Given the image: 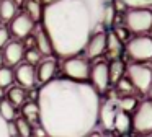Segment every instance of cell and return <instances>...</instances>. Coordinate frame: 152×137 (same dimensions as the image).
Here are the masks:
<instances>
[{"mask_svg": "<svg viewBox=\"0 0 152 137\" xmlns=\"http://www.w3.org/2000/svg\"><path fill=\"white\" fill-rule=\"evenodd\" d=\"M36 103L48 137H87L98 124L102 101L87 82L53 78L39 88Z\"/></svg>", "mask_w": 152, "mask_h": 137, "instance_id": "6da1fadb", "label": "cell"}, {"mask_svg": "<svg viewBox=\"0 0 152 137\" xmlns=\"http://www.w3.org/2000/svg\"><path fill=\"white\" fill-rule=\"evenodd\" d=\"M103 0H57L43 8L44 31L53 51L61 57H74L85 51L95 33L103 31Z\"/></svg>", "mask_w": 152, "mask_h": 137, "instance_id": "7a4b0ae2", "label": "cell"}, {"mask_svg": "<svg viewBox=\"0 0 152 137\" xmlns=\"http://www.w3.org/2000/svg\"><path fill=\"white\" fill-rule=\"evenodd\" d=\"M124 25L131 33L137 36L152 29V10L151 8H129L124 15Z\"/></svg>", "mask_w": 152, "mask_h": 137, "instance_id": "3957f363", "label": "cell"}, {"mask_svg": "<svg viewBox=\"0 0 152 137\" xmlns=\"http://www.w3.org/2000/svg\"><path fill=\"white\" fill-rule=\"evenodd\" d=\"M126 72H128V80L131 82L134 90L141 91V93H147L152 85V68L145 64L134 62V64L128 65Z\"/></svg>", "mask_w": 152, "mask_h": 137, "instance_id": "277c9868", "label": "cell"}, {"mask_svg": "<svg viewBox=\"0 0 152 137\" xmlns=\"http://www.w3.org/2000/svg\"><path fill=\"white\" fill-rule=\"evenodd\" d=\"M126 52L134 62H147L152 59V38L151 36H136V38L129 39L126 44Z\"/></svg>", "mask_w": 152, "mask_h": 137, "instance_id": "5b68a950", "label": "cell"}, {"mask_svg": "<svg viewBox=\"0 0 152 137\" xmlns=\"http://www.w3.org/2000/svg\"><path fill=\"white\" fill-rule=\"evenodd\" d=\"M64 74L66 78L69 80H75V82H87L90 78V64L87 59L74 55V57H67L64 60Z\"/></svg>", "mask_w": 152, "mask_h": 137, "instance_id": "8992f818", "label": "cell"}, {"mask_svg": "<svg viewBox=\"0 0 152 137\" xmlns=\"http://www.w3.org/2000/svg\"><path fill=\"white\" fill-rule=\"evenodd\" d=\"M132 129L139 134H152V100L141 101L132 114Z\"/></svg>", "mask_w": 152, "mask_h": 137, "instance_id": "52a82bcc", "label": "cell"}, {"mask_svg": "<svg viewBox=\"0 0 152 137\" xmlns=\"http://www.w3.org/2000/svg\"><path fill=\"white\" fill-rule=\"evenodd\" d=\"M90 82L92 87L96 90V93H105L110 87V70H108V64L103 60L93 64V67L90 68Z\"/></svg>", "mask_w": 152, "mask_h": 137, "instance_id": "ba28073f", "label": "cell"}, {"mask_svg": "<svg viewBox=\"0 0 152 137\" xmlns=\"http://www.w3.org/2000/svg\"><path fill=\"white\" fill-rule=\"evenodd\" d=\"M118 101L110 98L100 103V113H98V122L105 130H113V124H115V117L118 113Z\"/></svg>", "mask_w": 152, "mask_h": 137, "instance_id": "9c48e42d", "label": "cell"}, {"mask_svg": "<svg viewBox=\"0 0 152 137\" xmlns=\"http://www.w3.org/2000/svg\"><path fill=\"white\" fill-rule=\"evenodd\" d=\"M15 78L21 88H33L36 85V67L30 64H18L15 68Z\"/></svg>", "mask_w": 152, "mask_h": 137, "instance_id": "30bf717a", "label": "cell"}, {"mask_svg": "<svg viewBox=\"0 0 152 137\" xmlns=\"http://www.w3.org/2000/svg\"><path fill=\"white\" fill-rule=\"evenodd\" d=\"M34 28V21L26 15V13H20L17 15L10 23V29H12V34L15 38H26Z\"/></svg>", "mask_w": 152, "mask_h": 137, "instance_id": "8fae6325", "label": "cell"}, {"mask_svg": "<svg viewBox=\"0 0 152 137\" xmlns=\"http://www.w3.org/2000/svg\"><path fill=\"white\" fill-rule=\"evenodd\" d=\"M106 51V33L98 31L90 38V41L87 42L85 54L88 59H96L100 55H103Z\"/></svg>", "mask_w": 152, "mask_h": 137, "instance_id": "7c38bea8", "label": "cell"}, {"mask_svg": "<svg viewBox=\"0 0 152 137\" xmlns=\"http://www.w3.org/2000/svg\"><path fill=\"white\" fill-rule=\"evenodd\" d=\"M25 46L20 41H10L4 47V62H7L8 65H18L25 57Z\"/></svg>", "mask_w": 152, "mask_h": 137, "instance_id": "4fadbf2b", "label": "cell"}, {"mask_svg": "<svg viewBox=\"0 0 152 137\" xmlns=\"http://www.w3.org/2000/svg\"><path fill=\"white\" fill-rule=\"evenodd\" d=\"M57 70V62L53 57H44L36 67V80L39 83H48L54 78V74Z\"/></svg>", "mask_w": 152, "mask_h": 137, "instance_id": "5bb4252c", "label": "cell"}, {"mask_svg": "<svg viewBox=\"0 0 152 137\" xmlns=\"http://www.w3.org/2000/svg\"><path fill=\"white\" fill-rule=\"evenodd\" d=\"M131 127H132V117L129 116V113L118 109L116 117H115V124H113V130H116L121 136H126Z\"/></svg>", "mask_w": 152, "mask_h": 137, "instance_id": "9a60e30c", "label": "cell"}, {"mask_svg": "<svg viewBox=\"0 0 152 137\" xmlns=\"http://www.w3.org/2000/svg\"><path fill=\"white\" fill-rule=\"evenodd\" d=\"M34 42H36V51L39 52L41 55H46V57H51L53 54V44H51L49 36L46 34V31H39L34 38Z\"/></svg>", "mask_w": 152, "mask_h": 137, "instance_id": "2e32d148", "label": "cell"}, {"mask_svg": "<svg viewBox=\"0 0 152 137\" xmlns=\"http://www.w3.org/2000/svg\"><path fill=\"white\" fill-rule=\"evenodd\" d=\"M21 114L30 124H36L39 126V108H38L36 101H28L21 108Z\"/></svg>", "mask_w": 152, "mask_h": 137, "instance_id": "e0dca14e", "label": "cell"}, {"mask_svg": "<svg viewBox=\"0 0 152 137\" xmlns=\"http://www.w3.org/2000/svg\"><path fill=\"white\" fill-rule=\"evenodd\" d=\"M7 100L10 101L15 108L23 106V104L26 103V91L21 87H10L8 88V93H7Z\"/></svg>", "mask_w": 152, "mask_h": 137, "instance_id": "ac0fdd59", "label": "cell"}, {"mask_svg": "<svg viewBox=\"0 0 152 137\" xmlns=\"http://www.w3.org/2000/svg\"><path fill=\"white\" fill-rule=\"evenodd\" d=\"M18 5L12 0H0V20H13L17 16Z\"/></svg>", "mask_w": 152, "mask_h": 137, "instance_id": "d6986e66", "label": "cell"}, {"mask_svg": "<svg viewBox=\"0 0 152 137\" xmlns=\"http://www.w3.org/2000/svg\"><path fill=\"white\" fill-rule=\"evenodd\" d=\"M110 70V83H118L124 75V64L119 59H113L111 64H108Z\"/></svg>", "mask_w": 152, "mask_h": 137, "instance_id": "ffe728a7", "label": "cell"}, {"mask_svg": "<svg viewBox=\"0 0 152 137\" xmlns=\"http://www.w3.org/2000/svg\"><path fill=\"white\" fill-rule=\"evenodd\" d=\"M15 114H17V108L10 103L8 100H0V116L7 122L15 121Z\"/></svg>", "mask_w": 152, "mask_h": 137, "instance_id": "44dd1931", "label": "cell"}, {"mask_svg": "<svg viewBox=\"0 0 152 137\" xmlns=\"http://www.w3.org/2000/svg\"><path fill=\"white\" fill-rule=\"evenodd\" d=\"M26 15L33 21L43 18V10H41V2L39 0H28L26 2Z\"/></svg>", "mask_w": 152, "mask_h": 137, "instance_id": "7402d4cb", "label": "cell"}, {"mask_svg": "<svg viewBox=\"0 0 152 137\" xmlns=\"http://www.w3.org/2000/svg\"><path fill=\"white\" fill-rule=\"evenodd\" d=\"M106 51L111 54V57H116L119 54V51H121V41L113 31L106 34Z\"/></svg>", "mask_w": 152, "mask_h": 137, "instance_id": "603a6c76", "label": "cell"}, {"mask_svg": "<svg viewBox=\"0 0 152 137\" xmlns=\"http://www.w3.org/2000/svg\"><path fill=\"white\" fill-rule=\"evenodd\" d=\"M15 126H17V132L20 137H31L33 136V127L25 117H18L15 119Z\"/></svg>", "mask_w": 152, "mask_h": 137, "instance_id": "cb8c5ba5", "label": "cell"}, {"mask_svg": "<svg viewBox=\"0 0 152 137\" xmlns=\"http://www.w3.org/2000/svg\"><path fill=\"white\" fill-rule=\"evenodd\" d=\"M15 78V72L10 67H0V88L12 87Z\"/></svg>", "mask_w": 152, "mask_h": 137, "instance_id": "d4e9b609", "label": "cell"}, {"mask_svg": "<svg viewBox=\"0 0 152 137\" xmlns=\"http://www.w3.org/2000/svg\"><path fill=\"white\" fill-rule=\"evenodd\" d=\"M137 100L136 96H121L118 100V108L121 111H126V113H131V111H136L137 108Z\"/></svg>", "mask_w": 152, "mask_h": 137, "instance_id": "484cf974", "label": "cell"}, {"mask_svg": "<svg viewBox=\"0 0 152 137\" xmlns=\"http://www.w3.org/2000/svg\"><path fill=\"white\" fill-rule=\"evenodd\" d=\"M132 90H134V87H132L131 82L126 80V78H121V80L116 83V91H118L119 95H123V96H131Z\"/></svg>", "mask_w": 152, "mask_h": 137, "instance_id": "4316f807", "label": "cell"}, {"mask_svg": "<svg viewBox=\"0 0 152 137\" xmlns=\"http://www.w3.org/2000/svg\"><path fill=\"white\" fill-rule=\"evenodd\" d=\"M129 8H152V0H121Z\"/></svg>", "mask_w": 152, "mask_h": 137, "instance_id": "83f0119b", "label": "cell"}, {"mask_svg": "<svg viewBox=\"0 0 152 137\" xmlns=\"http://www.w3.org/2000/svg\"><path fill=\"white\" fill-rule=\"evenodd\" d=\"M41 57L43 55L39 54V52L36 51V49H28L26 52H25V59H26V64L30 65H36L41 62Z\"/></svg>", "mask_w": 152, "mask_h": 137, "instance_id": "f1b7e54d", "label": "cell"}, {"mask_svg": "<svg viewBox=\"0 0 152 137\" xmlns=\"http://www.w3.org/2000/svg\"><path fill=\"white\" fill-rule=\"evenodd\" d=\"M115 13H116V10H115L113 5H106L105 7V15H103V26H105V28H108V26L113 25Z\"/></svg>", "mask_w": 152, "mask_h": 137, "instance_id": "f546056e", "label": "cell"}, {"mask_svg": "<svg viewBox=\"0 0 152 137\" xmlns=\"http://www.w3.org/2000/svg\"><path fill=\"white\" fill-rule=\"evenodd\" d=\"M8 42H10V31L5 26H0V47H5Z\"/></svg>", "mask_w": 152, "mask_h": 137, "instance_id": "4dcf8cb0", "label": "cell"}, {"mask_svg": "<svg viewBox=\"0 0 152 137\" xmlns=\"http://www.w3.org/2000/svg\"><path fill=\"white\" fill-rule=\"evenodd\" d=\"M0 137H10V134H8V122L5 119H2V116H0Z\"/></svg>", "mask_w": 152, "mask_h": 137, "instance_id": "1f68e13d", "label": "cell"}, {"mask_svg": "<svg viewBox=\"0 0 152 137\" xmlns=\"http://www.w3.org/2000/svg\"><path fill=\"white\" fill-rule=\"evenodd\" d=\"M33 136L34 137H48V134H46V130H44L41 126H38V127L33 129Z\"/></svg>", "mask_w": 152, "mask_h": 137, "instance_id": "d6a6232c", "label": "cell"}, {"mask_svg": "<svg viewBox=\"0 0 152 137\" xmlns=\"http://www.w3.org/2000/svg\"><path fill=\"white\" fill-rule=\"evenodd\" d=\"M8 134H10V137L18 136V132H17V126H15V121L8 122Z\"/></svg>", "mask_w": 152, "mask_h": 137, "instance_id": "836d02e7", "label": "cell"}, {"mask_svg": "<svg viewBox=\"0 0 152 137\" xmlns=\"http://www.w3.org/2000/svg\"><path fill=\"white\" fill-rule=\"evenodd\" d=\"M87 137H103V134L98 132V130H93V132H90Z\"/></svg>", "mask_w": 152, "mask_h": 137, "instance_id": "e575fe53", "label": "cell"}, {"mask_svg": "<svg viewBox=\"0 0 152 137\" xmlns=\"http://www.w3.org/2000/svg\"><path fill=\"white\" fill-rule=\"evenodd\" d=\"M103 2H105V5H113V3H115V0H103Z\"/></svg>", "mask_w": 152, "mask_h": 137, "instance_id": "d590c367", "label": "cell"}, {"mask_svg": "<svg viewBox=\"0 0 152 137\" xmlns=\"http://www.w3.org/2000/svg\"><path fill=\"white\" fill-rule=\"evenodd\" d=\"M147 95H149V98L152 100V85H151V88H149V91H147Z\"/></svg>", "mask_w": 152, "mask_h": 137, "instance_id": "8d00e7d4", "label": "cell"}, {"mask_svg": "<svg viewBox=\"0 0 152 137\" xmlns=\"http://www.w3.org/2000/svg\"><path fill=\"white\" fill-rule=\"evenodd\" d=\"M2 64H4V55H2V52H0V67H2Z\"/></svg>", "mask_w": 152, "mask_h": 137, "instance_id": "74e56055", "label": "cell"}, {"mask_svg": "<svg viewBox=\"0 0 152 137\" xmlns=\"http://www.w3.org/2000/svg\"><path fill=\"white\" fill-rule=\"evenodd\" d=\"M43 2H44V3H46V5H48V3H53V2H57V0H43Z\"/></svg>", "mask_w": 152, "mask_h": 137, "instance_id": "f35d334b", "label": "cell"}, {"mask_svg": "<svg viewBox=\"0 0 152 137\" xmlns=\"http://www.w3.org/2000/svg\"><path fill=\"white\" fill-rule=\"evenodd\" d=\"M12 2H15L17 5H20V3H23V0H12Z\"/></svg>", "mask_w": 152, "mask_h": 137, "instance_id": "ab89813d", "label": "cell"}, {"mask_svg": "<svg viewBox=\"0 0 152 137\" xmlns=\"http://www.w3.org/2000/svg\"><path fill=\"white\" fill-rule=\"evenodd\" d=\"M4 96V88H0V98Z\"/></svg>", "mask_w": 152, "mask_h": 137, "instance_id": "60d3db41", "label": "cell"}, {"mask_svg": "<svg viewBox=\"0 0 152 137\" xmlns=\"http://www.w3.org/2000/svg\"><path fill=\"white\" fill-rule=\"evenodd\" d=\"M142 137H152V134H145V136H142Z\"/></svg>", "mask_w": 152, "mask_h": 137, "instance_id": "b9f144b4", "label": "cell"}, {"mask_svg": "<svg viewBox=\"0 0 152 137\" xmlns=\"http://www.w3.org/2000/svg\"><path fill=\"white\" fill-rule=\"evenodd\" d=\"M121 137H128V134H126V136H121Z\"/></svg>", "mask_w": 152, "mask_h": 137, "instance_id": "7bdbcfd3", "label": "cell"}, {"mask_svg": "<svg viewBox=\"0 0 152 137\" xmlns=\"http://www.w3.org/2000/svg\"><path fill=\"white\" fill-rule=\"evenodd\" d=\"M13 137H20V136H13Z\"/></svg>", "mask_w": 152, "mask_h": 137, "instance_id": "ee69618b", "label": "cell"}, {"mask_svg": "<svg viewBox=\"0 0 152 137\" xmlns=\"http://www.w3.org/2000/svg\"><path fill=\"white\" fill-rule=\"evenodd\" d=\"M151 68H152V67H151Z\"/></svg>", "mask_w": 152, "mask_h": 137, "instance_id": "f6af8a7d", "label": "cell"}]
</instances>
